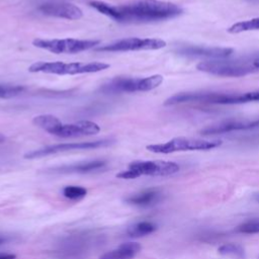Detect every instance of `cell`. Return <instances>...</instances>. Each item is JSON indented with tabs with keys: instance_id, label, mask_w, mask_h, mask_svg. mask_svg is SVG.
<instances>
[{
	"instance_id": "1",
	"label": "cell",
	"mask_w": 259,
	"mask_h": 259,
	"mask_svg": "<svg viewBox=\"0 0 259 259\" xmlns=\"http://www.w3.org/2000/svg\"><path fill=\"white\" fill-rule=\"evenodd\" d=\"M119 22H152L180 16L183 9L172 2L161 0H132L117 5Z\"/></svg>"
},
{
	"instance_id": "2",
	"label": "cell",
	"mask_w": 259,
	"mask_h": 259,
	"mask_svg": "<svg viewBox=\"0 0 259 259\" xmlns=\"http://www.w3.org/2000/svg\"><path fill=\"white\" fill-rule=\"evenodd\" d=\"M259 101V90L243 93L222 92H181L167 98L164 105H174L187 102L211 104H243Z\"/></svg>"
},
{
	"instance_id": "3",
	"label": "cell",
	"mask_w": 259,
	"mask_h": 259,
	"mask_svg": "<svg viewBox=\"0 0 259 259\" xmlns=\"http://www.w3.org/2000/svg\"><path fill=\"white\" fill-rule=\"evenodd\" d=\"M96 243V236L92 233L76 232L58 242L53 250V256L56 259H86Z\"/></svg>"
},
{
	"instance_id": "4",
	"label": "cell",
	"mask_w": 259,
	"mask_h": 259,
	"mask_svg": "<svg viewBox=\"0 0 259 259\" xmlns=\"http://www.w3.org/2000/svg\"><path fill=\"white\" fill-rule=\"evenodd\" d=\"M109 64L102 62H90V63H63V62H44L39 61L29 66L28 71L30 73H47L56 75H76L86 73H96L108 69Z\"/></svg>"
},
{
	"instance_id": "5",
	"label": "cell",
	"mask_w": 259,
	"mask_h": 259,
	"mask_svg": "<svg viewBox=\"0 0 259 259\" xmlns=\"http://www.w3.org/2000/svg\"><path fill=\"white\" fill-rule=\"evenodd\" d=\"M179 171V165L171 161H134L127 169L116 174L120 179H137L141 176H169Z\"/></svg>"
},
{
	"instance_id": "6",
	"label": "cell",
	"mask_w": 259,
	"mask_h": 259,
	"mask_svg": "<svg viewBox=\"0 0 259 259\" xmlns=\"http://www.w3.org/2000/svg\"><path fill=\"white\" fill-rule=\"evenodd\" d=\"M221 145V140H202L178 137L166 143L148 145L147 150L156 154H171L184 151H207L218 148Z\"/></svg>"
},
{
	"instance_id": "7",
	"label": "cell",
	"mask_w": 259,
	"mask_h": 259,
	"mask_svg": "<svg viewBox=\"0 0 259 259\" xmlns=\"http://www.w3.org/2000/svg\"><path fill=\"white\" fill-rule=\"evenodd\" d=\"M99 40L95 39H76V38H53L44 39L35 38L32 45L38 49L54 53V54H78L84 51L93 49L99 45Z\"/></svg>"
},
{
	"instance_id": "8",
	"label": "cell",
	"mask_w": 259,
	"mask_h": 259,
	"mask_svg": "<svg viewBox=\"0 0 259 259\" xmlns=\"http://www.w3.org/2000/svg\"><path fill=\"white\" fill-rule=\"evenodd\" d=\"M196 68L198 71L224 77H240L247 75L256 69L254 66L251 67L231 61H221L220 59L202 61L197 64Z\"/></svg>"
},
{
	"instance_id": "9",
	"label": "cell",
	"mask_w": 259,
	"mask_h": 259,
	"mask_svg": "<svg viewBox=\"0 0 259 259\" xmlns=\"http://www.w3.org/2000/svg\"><path fill=\"white\" fill-rule=\"evenodd\" d=\"M166 41L161 38L127 37L114 42L98 47L97 52H131V51H152L166 47Z\"/></svg>"
},
{
	"instance_id": "10",
	"label": "cell",
	"mask_w": 259,
	"mask_h": 259,
	"mask_svg": "<svg viewBox=\"0 0 259 259\" xmlns=\"http://www.w3.org/2000/svg\"><path fill=\"white\" fill-rule=\"evenodd\" d=\"M112 142L109 140H100V141H93V142H79V143H64L58 145L47 146L37 150H32L24 154L25 159H36L46 157L49 155H54L58 153L74 151V150H91L97 149L101 147H106L110 145Z\"/></svg>"
},
{
	"instance_id": "11",
	"label": "cell",
	"mask_w": 259,
	"mask_h": 259,
	"mask_svg": "<svg viewBox=\"0 0 259 259\" xmlns=\"http://www.w3.org/2000/svg\"><path fill=\"white\" fill-rule=\"evenodd\" d=\"M232 48L222 47H203V46H192L186 45L177 48L176 53L186 58H207V59H224L233 54Z\"/></svg>"
},
{
	"instance_id": "12",
	"label": "cell",
	"mask_w": 259,
	"mask_h": 259,
	"mask_svg": "<svg viewBox=\"0 0 259 259\" xmlns=\"http://www.w3.org/2000/svg\"><path fill=\"white\" fill-rule=\"evenodd\" d=\"M100 132V126L90 120H80L73 123H63L54 132V136L59 138H77L96 135Z\"/></svg>"
},
{
	"instance_id": "13",
	"label": "cell",
	"mask_w": 259,
	"mask_h": 259,
	"mask_svg": "<svg viewBox=\"0 0 259 259\" xmlns=\"http://www.w3.org/2000/svg\"><path fill=\"white\" fill-rule=\"evenodd\" d=\"M38 10L42 14L69 20H77L83 16V12L78 6L68 2L42 3L38 6Z\"/></svg>"
},
{
	"instance_id": "14",
	"label": "cell",
	"mask_w": 259,
	"mask_h": 259,
	"mask_svg": "<svg viewBox=\"0 0 259 259\" xmlns=\"http://www.w3.org/2000/svg\"><path fill=\"white\" fill-rule=\"evenodd\" d=\"M259 127V119L256 120H227L202 128L199 133L202 136L225 134L237 131H248Z\"/></svg>"
},
{
	"instance_id": "15",
	"label": "cell",
	"mask_w": 259,
	"mask_h": 259,
	"mask_svg": "<svg viewBox=\"0 0 259 259\" xmlns=\"http://www.w3.org/2000/svg\"><path fill=\"white\" fill-rule=\"evenodd\" d=\"M143 78L134 77H115L101 88L105 93H121L142 91Z\"/></svg>"
},
{
	"instance_id": "16",
	"label": "cell",
	"mask_w": 259,
	"mask_h": 259,
	"mask_svg": "<svg viewBox=\"0 0 259 259\" xmlns=\"http://www.w3.org/2000/svg\"><path fill=\"white\" fill-rule=\"evenodd\" d=\"M162 198L163 193L159 188H148L126 196L124 202L140 207H148L158 203Z\"/></svg>"
},
{
	"instance_id": "17",
	"label": "cell",
	"mask_w": 259,
	"mask_h": 259,
	"mask_svg": "<svg viewBox=\"0 0 259 259\" xmlns=\"http://www.w3.org/2000/svg\"><path fill=\"white\" fill-rule=\"evenodd\" d=\"M105 165H106V162L103 160H93L88 162H81L77 164H71V165L52 168L50 172L58 173V174H68V173L84 174V173H91V172L103 169Z\"/></svg>"
},
{
	"instance_id": "18",
	"label": "cell",
	"mask_w": 259,
	"mask_h": 259,
	"mask_svg": "<svg viewBox=\"0 0 259 259\" xmlns=\"http://www.w3.org/2000/svg\"><path fill=\"white\" fill-rule=\"evenodd\" d=\"M142 246L137 242H126L99 257V259H134L141 251Z\"/></svg>"
},
{
	"instance_id": "19",
	"label": "cell",
	"mask_w": 259,
	"mask_h": 259,
	"mask_svg": "<svg viewBox=\"0 0 259 259\" xmlns=\"http://www.w3.org/2000/svg\"><path fill=\"white\" fill-rule=\"evenodd\" d=\"M158 226L151 221H140L126 228V234L132 238H141L154 233Z\"/></svg>"
},
{
	"instance_id": "20",
	"label": "cell",
	"mask_w": 259,
	"mask_h": 259,
	"mask_svg": "<svg viewBox=\"0 0 259 259\" xmlns=\"http://www.w3.org/2000/svg\"><path fill=\"white\" fill-rule=\"evenodd\" d=\"M32 123L53 135L54 132L62 124V121L53 114H40L33 117Z\"/></svg>"
},
{
	"instance_id": "21",
	"label": "cell",
	"mask_w": 259,
	"mask_h": 259,
	"mask_svg": "<svg viewBox=\"0 0 259 259\" xmlns=\"http://www.w3.org/2000/svg\"><path fill=\"white\" fill-rule=\"evenodd\" d=\"M252 30H259V17L236 22L227 29L229 33H233V34L252 31Z\"/></svg>"
},
{
	"instance_id": "22",
	"label": "cell",
	"mask_w": 259,
	"mask_h": 259,
	"mask_svg": "<svg viewBox=\"0 0 259 259\" xmlns=\"http://www.w3.org/2000/svg\"><path fill=\"white\" fill-rule=\"evenodd\" d=\"M89 5L91 7H93L94 9H96L97 11H99L100 13H102V14L114 19L115 21L119 22L120 17H119V13L116 9V6L110 5V4L102 2V1H90Z\"/></svg>"
},
{
	"instance_id": "23",
	"label": "cell",
	"mask_w": 259,
	"mask_h": 259,
	"mask_svg": "<svg viewBox=\"0 0 259 259\" xmlns=\"http://www.w3.org/2000/svg\"><path fill=\"white\" fill-rule=\"evenodd\" d=\"M218 252L225 256H232L239 259L245 258V250L241 245L235 244V243H228L224 244L219 247Z\"/></svg>"
},
{
	"instance_id": "24",
	"label": "cell",
	"mask_w": 259,
	"mask_h": 259,
	"mask_svg": "<svg viewBox=\"0 0 259 259\" xmlns=\"http://www.w3.org/2000/svg\"><path fill=\"white\" fill-rule=\"evenodd\" d=\"M62 194L67 199L80 200L86 196L87 189L79 185H68L62 189Z\"/></svg>"
},
{
	"instance_id": "25",
	"label": "cell",
	"mask_w": 259,
	"mask_h": 259,
	"mask_svg": "<svg viewBox=\"0 0 259 259\" xmlns=\"http://www.w3.org/2000/svg\"><path fill=\"white\" fill-rule=\"evenodd\" d=\"M237 233L245 235H254L259 234V219H249L236 227L235 230Z\"/></svg>"
},
{
	"instance_id": "26",
	"label": "cell",
	"mask_w": 259,
	"mask_h": 259,
	"mask_svg": "<svg viewBox=\"0 0 259 259\" xmlns=\"http://www.w3.org/2000/svg\"><path fill=\"white\" fill-rule=\"evenodd\" d=\"M24 90L23 86L20 85H10V84H0V97L9 98L18 95Z\"/></svg>"
},
{
	"instance_id": "27",
	"label": "cell",
	"mask_w": 259,
	"mask_h": 259,
	"mask_svg": "<svg viewBox=\"0 0 259 259\" xmlns=\"http://www.w3.org/2000/svg\"><path fill=\"white\" fill-rule=\"evenodd\" d=\"M0 259H16V255L12 253H0Z\"/></svg>"
},
{
	"instance_id": "28",
	"label": "cell",
	"mask_w": 259,
	"mask_h": 259,
	"mask_svg": "<svg viewBox=\"0 0 259 259\" xmlns=\"http://www.w3.org/2000/svg\"><path fill=\"white\" fill-rule=\"evenodd\" d=\"M253 66H254L256 69H259V58L256 59V60L253 62Z\"/></svg>"
},
{
	"instance_id": "29",
	"label": "cell",
	"mask_w": 259,
	"mask_h": 259,
	"mask_svg": "<svg viewBox=\"0 0 259 259\" xmlns=\"http://www.w3.org/2000/svg\"><path fill=\"white\" fill-rule=\"evenodd\" d=\"M253 199H254L255 201L259 202V192H258V193H254V195H253Z\"/></svg>"
},
{
	"instance_id": "30",
	"label": "cell",
	"mask_w": 259,
	"mask_h": 259,
	"mask_svg": "<svg viewBox=\"0 0 259 259\" xmlns=\"http://www.w3.org/2000/svg\"><path fill=\"white\" fill-rule=\"evenodd\" d=\"M4 141H5V137H4V135L0 134V143H3Z\"/></svg>"
},
{
	"instance_id": "31",
	"label": "cell",
	"mask_w": 259,
	"mask_h": 259,
	"mask_svg": "<svg viewBox=\"0 0 259 259\" xmlns=\"http://www.w3.org/2000/svg\"><path fill=\"white\" fill-rule=\"evenodd\" d=\"M5 242V238H3L1 235H0V244H2V243H4Z\"/></svg>"
},
{
	"instance_id": "32",
	"label": "cell",
	"mask_w": 259,
	"mask_h": 259,
	"mask_svg": "<svg viewBox=\"0 0 259 259\" xmlns=\"http://www.w3.org/2000/svg\"><path fill=\"white\" fill-rule=\"evenodd\" d=\"M258 259H259V256H258Z\"/></svg>"
}]
</instances>
